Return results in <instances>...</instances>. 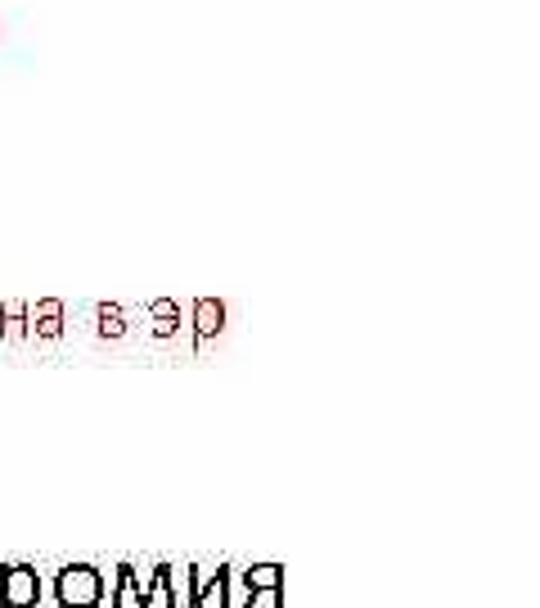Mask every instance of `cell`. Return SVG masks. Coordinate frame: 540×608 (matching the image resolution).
<instances>
[{
  "instance_id": "1",
  "label": "cell",
  "mask_w": 540,
  "mask_h": 608,
  "mask_svg": "<svg viewBox=\"0 0 540 608\" xmlns=\"http://www.w3.org/2000/svg\"><path fill=\"white\" fill-rule=\"evenodd\" d=\"M59 608H100L108 599V577L95 563H64L54 572Z\"/></svg>"
},
{
  "instance_id": "2",
  "label": "cell",
  "mask_w": 540,
  "mask_h": 608,
  "mask_svg": "<svg viewBox=\"0 0 540 608\" xmlns=\"http://www.w3.org/2000/svg\"><path fill=\"white\" fill-rule=\"evenodd\" d=\"M41 572L33 563H0V608H37Z\"/></svg>"
},
{
  "instance_id": "3",
  "label": "cell",
  "mask_w": 540,
  "mask_h": 608,
  "mask_svg": "<svg viewBox=\"0 0 540 608\" xmlns=\"http://www.w3.org/2000/svg\"><path fill=\"white\" fill-rule=\"evenodd\" d=\"M234 563H190V604L185 608H226V586H230Z\"/></svg>"
},
{
  "instance_id": "4",
  "label": "cell",
  "mask_w": 540,
  "mask_h": 608,
  "mask_svg": "<svg viewBox=\"0 0 540 608\" xmlns=\"http://www.w3.org/2000/svg\"><path fill=\"white\" fill-rule=\"evenodd\" d=\"M144 586H149V568L123 559L113 568V586H108V608H149L144 604Z\"/></svg>"
},
{
  "instance_id": "5",
  "label": "cell",
  "mask_w": 540,
  "mask_h": 608,
  "mask_svg": "<svg viewBox=\"0 0 540 608\" xmlns=\"http://www.w3.org/2000/svg\"><path fill=\"white\" fill-rule=\"evenodd\" d=\"M190 333H194V352H203L213 339L226 333V302L221 297H194L190 302Z\"/></svg>"
},
{
  "instance_id": "6",
  "label": "cell",
  "mask_w": 540,
  "mask_h": 608,
  "mask_svg": "<svg viewBox=\"0 0 540 608\" xmlns=\"http://www.w3.org/2000/svg\"><path fill=\"white\" fill-rule=\"evenodd\" d=\"M27 339H64V302L59 297H41L37 307H27Z\"/></svg>"
},
{
  "instance_id": "7",
  "label": "cell",
  "mask_w": 540,
  "mask_h": 608,
  "mask_svg": "<svg viewBox=\"0 0 540 608\" xmlns=\"http://www.w3.org/2000/svg\"><path fill=\"white\" fill-rule=\"evenodd\" d=\"M149 329H154V339H176L180 333V302L176 297L149 302Z\"/></svg>"
},
{
  "instance_id": "8",
  "label": "cell",
  "mask_w": 540,
  "mask_h": 608,
  "mask_svg": "<svg viewBox=\"0 0 540 608\" xmlns=\"http://www.w3.org/2000/svg\"><path fill=\"white\" fill-rule=\"evenodd\" d=\"M149 608H171V559L149 563V586H144Z\"/></svg>"
},
{
  "instance_id": "9",
  "label": "cell",
  "mask_w": 540,
  "mask_h": 608,
  "mask_svg": "<svg viewBox=\"0 0 540 608\" xmlns=\"http://www.w3.org/2000/svg\"><path fill=\"white\" fill-rule=\"evenodd\" d=\"M0 339H5V343H23L27 339V302H18V297L0 302Z\"/></svg>"
},
{
  "instance_id": "10",
  "label": "cell",
  "mask_w": 540,
  "mask_h": 608,
  "mask_svg": "<svg viewBox=\"0 0 540 608\" xmlns=\"http://www.w3.org/2000/svg\"><path fill=\"white\" fill-rule=\"evenodd\" d=\"M95 325H100V339H127V329H131V320H127V312L117 307V302H100L95 307Z\"/></svg>"
},
{
  "instance_id": "11",
  "label": "cell",
  "mask_w": 540,
  "mask_h": 608,
  "mask_svg": "<svg viewBox=\"0 0 540 608\" xmlns=\"http://www.w3.org/2000/svg\"><path fill=\"white\" fill-rule=\"evenodd\" d=\"M190 604V563H171V608Z\"/></svg>"
},
{
  "instance_id": "12",
  "label": "cell",
  "mask_w": 540,
  "mask_h": 608,
  "mask_svg": "<svg viewBox=\"0 0 540 608\" xmlns=\"http://www.w3.org/2000/svg\"><path fill=\"white\" fill-rule=\"evenodd\" d=\"M244 608H284V586H270V591H253L244 599Z\"/></svg>"
}]
</instances>
